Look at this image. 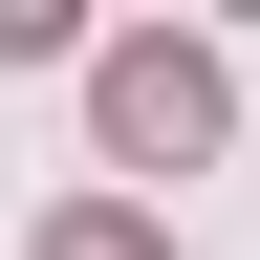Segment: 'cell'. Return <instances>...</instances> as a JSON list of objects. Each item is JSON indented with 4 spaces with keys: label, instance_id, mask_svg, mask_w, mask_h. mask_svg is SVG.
Listing matches in <instances>:
<instances>
[{
    "label": "cell",
    "instance_id": "cell-1",
    "mask_svg": "<svg viewBox=\"0 0 260 260\" xmlns=\"http://www.w3.org/2000/svg\"><path fill=\"white\" fill-rule=\"evenodd\" d=\"M217 130H239L217 44H109V152H130V174H195Z\"/></svg>",
    "mask_w": 260,
    "mask_h": 260
},
{
    "label": "cell",
    "instance_id": "cell-2",
    "mask_svg": "<svg viewBox=\"0 0 260 260\" xmlns=\"http://www.w3.org/2000/svg\"><path fill=\"white\" fill-rule=\"evenodd\" d=\"M44 260H174V239H152V217H109V195H87V217H44Z\"/></svg>",
    "mask_w": 260,
    "mask_h": 260
}]
</instances>
